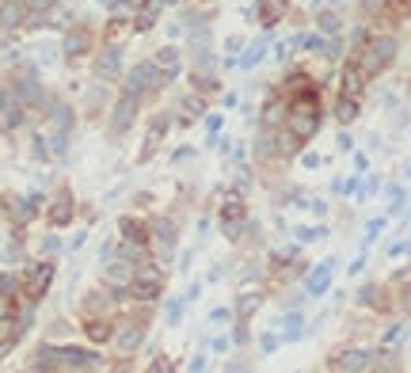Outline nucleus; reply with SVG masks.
I'll use <instances>...</instances> for the list:
<instances>
[{"instance_id":"c03bdc74","label":"nucleus","mask_w":411,"mask_h":373,"mask_svg":"<svg viewBox=\"0 0 411 373\" xmlns=\"http://www.w3.org/2000/svg\"><path fill=\"white\" fill-rule=\"evenodd\" d=\"M385 4H388V0H366V4H362V8H366V12H369V15H377V12H381V8H385Z\"/></svg>"},{"instance_id":"6ab92c4d","label":"nucleus","mask_w":411,"mask_h":373,"mask_svg":"<svg viewBox=\"0 0 411 373\" xmlns=\"http://www.w3.org/2000/svg\"><path fill=\"white\" fill-rule=\"evenodd\" d=\"M23 8H27V27H42L46 12L53 8V0H23Z\"/></svg>"},{"instance_id":"f3484780","label":"nucleus","mask_w":411,"mask_h":373,"mask_svg":"<svg viewBox=\"0 0 411 373\" xmlns=\"http://www.w3.org/2000/svg\"><path fill=\"white\" fill-rule=\"evenodd\" d=\"M331 270H335V263H331V259H324V263L316 267L312 274H308V293L320 297L324 290H328V286H331Z\"/></svg>"},{"instance_id":"09e8293b","label":"nucleus","mask_w":411,"mask_h":373,"mask_svg":"<svg viewBox=\"0 0 411 373\" xmlns=\"http://www.w3.org/2000/svg\"><path fill=\"white\" fill-rule=\"evenodd\" d=\"M4 107H8V91L0 88V110H4Z\"/></svg>"},{"instance_id":"6e6552de","label":"nucleus","mask_w":411,"mask_h":373,"mask_svg":"<svg viewBox=\"0 0 411 373\" xmlns=\"http://www.w3.org/2000/svg\"><path fill=\"white\" fill-rule=\"evenodd\" d=\"M328 369H343V373H350V369H373V354L369 350H343V354H335V358L328 362Z\"/></svg>"},{"instance_id":"e433bc0d","label":"nucleus","mask_w":411,"mask_h":373,"mask_svg":"<svg viewBox=\"0 0 411 373\" xmlns=\"http://www.w3.org/2000/svg\"><path fill=\"white\" fill-rule=\"evenodd\" d=\"M88 335H91V339H99V343H103V339H110L107 324H99V320H96V324H88Z\"/></svg>"},{"instance_id":"aec40b11","label":"nucleus","mask_w":411,"mask_h":373,"mask_svg":"<svg viewBox=\"0 0 411 373\" xmlns=\"http://www.w3.org/2000/svg\"><path fill=\"white\" fill-rule=\"evenodd\" d=\"M335 118H339V126H350L354 118H358V99H354V96H339V103H335Z\"/></svg>"},{"instance_id":"412c9836","label":"nucleus","mask_w":411,"mask_h":373,"mask_svg":"<svg viewBox=\"0 0 411 373\" xmlns=\"http://www.w3.org/2000/svg\"><path fill=\"white\" fill-rule=\"evenodd\" d=\"M156 69L167 72V77H175V72H179V50H175V46H164V50L156 53Z\"/></svg>"},{"instance_id":"cd10ccee","label":"nucleus","mask_w":411,"mask_h":373,"mask_svg":"<svg viewBox=\"0 0 411 373\" xmlns=\"http://www.w3.org/2000/svg\"><path fill=\"white\" fill-rule=\"evenodd\" d=\"M15 91H20V99H27V103H39V99H42V88H39V80H31V77H27V80H20V88H15Z\"/></svg>"},{"instance_id":"f704fd0d","label":"nucleus","mask_w":411,"mask_h":373,"mask_svg":"<svg viewBox=\"0 0 411 373\" xmlns=\"http://www.w3.org/2000/svg\"><path fill=\"white\" fill-rule=\"evenodd\" d=\"M141 248H145V244H137V240H129V244H122V248H118V255H122V259H141V255H145Z\"/></svg>"},{"instance_id":"c756f323","label":"nucleus","mask_w":411,"mask_h":373,"mask_svg":"<svg viewBox=\"0 0 411 373\" xmlns=\"http://www.w3.org/2000/svg\"><path fill=\"white\" fill-rule=\"evenodd\" d=\"M255 156H259V160H267V156H274V137H270V129H263V134H259Z\"/></svg>"},{"instance_id":"f8f14e48","label":"nucleus","mask_w":411,"mask_h":373,"mask_svg":"<svg viewBox=\"0 0 411 373\" xmlns=\"http://www.w3.org/2000/svg\"><path fill=\"white\" fill-rule=\"evenodd\" d=\"M88 46H91V34H88V27H72L69 34H65V58H80V53H88Z\"/></svg>"},{"instance_id":"bb28decb","label":"nucleus","mask_w":411,"mask_h":373,"mask_svg":"<svg viewBox=\"0 0 411 373\" xmlns=\"http://www.w3.org/2000/svg\"><path fill=\"white\" fill-rule=\"evenodd\" d=\"M129 278H134V267H129V263L107 267V282H110V286H122V282H129Z\"/></svg>"},{"instance_id":"20e7f679","label":"nucleus","mask_w":411,"mask_h":373,"mask_svg":"<svg viewBox=\"0 0 411 373\" xmlns=\"http://www.w3.org/2000/svg\"><path fill=\"white\" fill-rule=\"evenodd\" d=\"M160 286H164L160 270L141 263L134 270V290H129V297H134V301H153V297H160Z\"/></svg>"},{"instance_id":"ea45409f","label":"nucleus","mask_w":411,"mask_h":373,"mask_svg":"<svg viewBox=\"0 0 411 373\" xmlns=\"http://www.w3.org/2000/svg\"><path fill=\"white\" fill-rule=\"evenodd\" d=\"M286 339H297V335H301V316H289V320H286Z\"/></svg>"},{"instance_id":"b1692460","label":"nucleus","mask_w":411,"mask_h":373,"mask_svg":"<svg viewBox=\"0 0 411 373\" xmlns=\"http://www.w3.org/2000/svg\"><path fill=\"white\" fill-rule=\"evenodd\" d=\"M282 115H286V103H282V99H270V103L263 107V126L267 129L278 126V122H282Z\"/></svg>"},{"instance_id":"7ed1b4c3","label":"nucleus","mask_w":411,"mask_h":373,"mask_svg":"<svg viewBox=\"0 0 411 373\" xmlns=\"http://www.w3.org/2000/svg\"><path fill=\"white\" fill-rule=\"evenodd\" d=\"M167 80H172V77L156 69V61L134 65V69H129V77H126V91H129V96H141V91H160Z\"/></svg>"},{"instance_id":"a878e982","label":"nucleus","mask_w":411,"mask_h":373,"mask_svg":"<svg viewBox=\"0 0 411 373\" xmlns=\"http://www.w3.org/2000/svg\"><path fill=\"white\" fill-rule=\"evenodd\" d=\"M118 229L126 232V240H137V244H145V225H141V221L122 217V221H118Z\"/></svg>"},{"instance_id":"8fccbe9b","label":"nucleus","mask_w":411,"mask_h":373,"mask_svg":"<svg viewBox=\"0 0 411 373\" xmlns=\"http://www.w3.org/2000/svg\"><path fill=\"white\" fill-rule=\"evenodd\" d=\"M160 4H175V0H160Z\"/></svg>"},{"instance_id":"49530a36","label":"nucleus","mask_w":411,"mask_h":373,"mask_svg":"<svg viewBox=\"0 0 411 373\" xmlns=\"http://www.w3.org/2000/svg\"><path fill=\"white\" fill-rule=\"evenodd\" d=\"M42 248H46V251H58V248H61V240H58V236H46V244H42Z\"/></svg>"},{"instance_id":"393cba45","label":"nucleus","mask_w":411,"mask_h":373,"mask_svg":"<svg viewBox=\"0 0 411 373\" xmlns=\"http://www.w3.org/2000/svg\"><path fill=\"white\" fill-rule=\"evenodd\" d=\"M34 213H39V194H31V198H23V202H15V221H31Z\"/></svg>"},{"instance_id":"423d86ee","label":"nucleus","mask_w":411,"mask_h":373,"mask_svg":"<svg viewBox=\"0 0 411 373\" xmlns=\"http://www.w3.org/2000/svg\"><path fill=\"white\" fill-rule=\"evenodd\" d=\"M134 118H137V96H126L118 99L115 103V115H110V129H115V134H126L129 126H134Z\"/></svg>"},{"instance_id":"de8ad7c7","label":"nucleus","mask_w":411,"mask_h":373,"mask_svg":"<svg viewBox=\"0 0 411 373\" xmlns=\"http://www.w3.org/2000/svg\"><path fill=\"white\" fill-rule=\"evenodd\" d=\"M153 369H156V373H167V369H172V362H164V358H156V362H153Z\"/></svg>"},{"instance_id":"2f4dec72","label":"nucleus","mask_w":411,"mask_h":373,"mask_svg":"<svg viewBox=\"0 0 411 373\" xmlns=\"http://www.w3.org/2000/svg\"><path fill=\"white\" fill-rule=\"evenodd\" d=\"M316 23H320L324 34H335V31H339V15H335V12H320V20H316Z\"/></svg>"},{"instance_id":"4468645a","label":"nucleus","mask_w":411,"mask_h":373,"mask_svg":"<svg viewBox=\"0 0 411 373\" xmlns=\"http://www.w3.org/2000/svg\"><path fill=\"white\" fill-rule=\"evenodd\" d=\"M118 69H122V50H118V46L103 50V53H99V61H96V77H99V80H110Z\"/></svg>"},{"instance_id":"473e14b6","label":"nucleus","mask_w":411,"mask_h":373,"mask_svg":"<svg viewBox=\"0 0 411 373\" xmlns=\"http://www.w3.org/2000/svg\"><path fill=\"white\" fill-rule=\"evenodd\" d=\"M400 362H396V354L385 350V354H373V369H396Z\"/></svg>"},{"instance_id":"3c124183","label":"nucleus","mask_w":411,"mask_h":373,"mask_svg":"<svg viewBox=\"0 0 411 373\" xmlns=\"http://www.w3.org/2000/svg\"><path fill=\"white\" fill-rule=\"evenodd\" d=\"M407 175H411V167H407Z\"/></svg>"},{"instance_id":"58836bf2","label":"nucleus","mask_w":411,"mask_h":373,"mask_svg":"<svg viewBox=\"0 0 411 373\" xmlns=\"http://www.w3.org/2000/svg\"><path fill=\"white\" fill-rule=\"evenodd\" d=\"M377 297H381V290H377V286H366V290L358 293V301H362V305H377Z\"/></svg>"},{"instance_id":"79ce46f5","label":"nucleus","mask_w":411,"mask_h":373,"mask_svg":"<svg viewBox=\"0 0 411 373\" xmlns=\"http://www.w3.org/2000/svg\"><path fill=\"white\" fill-rule=\"evenodd\" d=\"M381 229H385V221H381V217H377V221H369V229H366V240H377V232H381Z\"/></svg>"},{"instance_id":"9b49d317","label":"nucleus","mask_w":411,"mask_h":373,"mask_svg":"<svg viewBox=\"0 0 411 373\" xmlns=\"http://www.w3.org/2000/svg\"><path fill=\"white\" fill-rule=\"evenodd\" d=\"M141 339H145V328L137 320H126L122 328H118V335H115V347L122 350V354H129V350L141 347Z\"/></svg>"},{"instance_id":"f257e3e1","label":"nucleus","mask_w":411,"mask_h":373,"mask_svg":"<svg viewBox=\"0 0 411 373\" xmlns=\"http://www.w3.org/2000/svg\"><path fill=\"white\" fill-rule=\"evenodd\" d=\"M320 129V107H316V99L301 91V96L289 103V134L297 137V141H308V137Z\"/></svg>"},{"instance_id":"ddd939ff","label":"nucleus","mask_w":411,"mask_h":373,"mask_svg":"<svg viewBox=\"0 0 411 373\" xmlns=\"http://www.w3.org/2000/svg\"><path fill=\"white\" fill-rule=\"evenodd\" d=\"M23 20H27L23 0H4V4H0V27H4V31H15V27H23Z\"/></svg>"},{"instance_id":"4be33fe9","label":"nucleus","mask_w":411,"mask_h":373,"mask_svg":"<svg viewBox=\"0 0 411 373\" xmlns=\"http://www.w3.org/2000/svg\"><path fill=\"white\" fill-rule=\"evenodd\" d=\"M160 8H164L160 0H145V4H141V12H137V23H134L137 31H148V27L156 23V15H160Z\"/></svg>"},{"instance_id":"37998d69","label":"nucleus","mask_w":411,"mask_h":373,"mask_svg":"<svg viewBox=\"0 0 411 373\" xmlns=\"http://www.w3.org/2000/svg\"><path fill=\"white\" fill-rule=\"evenodd\" d=\"M12 290H15V278H12V274H4V278H0V293L8 297V293H12Z\"/></svg>"},{"instance_id":"4c0bfd02","label":"nucleus","mask_w":411,"mask_h":373,"mask_svg":"<svg viewBox=\"0 0 411 373\" xmlns=\"http://www.w3.org/2000/svg\"><path fill=\"white\" fill-rule=\"evenodd\" d=\"M255 309H259V297H255V293H248L244 301H240V316H251Z\"/></svg>"},{"instance_id":"9d476101","label":"nucleus","mask_w":411,"mask_h":373,"mask_svg":"<svg viewBox=\"0 0 411 373\" xmlns=\"http://www.w3.org/2000/svg\"><path fill=\"white\" fill-rule=\"evenodd\" d=\"M366 72H362V65L358 61H347V65H343V91H339V96H354V99H358L362 96V88H366Z\"/></svg>"},{"instance_id":"72a5a7b5","label":"nucleus","mask_w":411,"mask_h":373,"mask_svg":"<svg viewBox=\"0 0 411 373\" xmlns=\"http://www.w3.org/2000/svg\"><path fill=\"white\" fill-rule=\"evenodd\" d=\"M4 122L15 129V126L23 122V107H20V103H8V107H4Z\"/></svg>"},{"instance_id":"1a4fd4ad","label":"nucleus","mask_w":411,"mask_h":373,"mask_svg":"<svg viewBox=\"0 0 411 373\" xmlns=\"http://www.w3.org/2000/svg\"><path fill=\"white\" fill-rule=\"evenodd\" d=\"M221 229H225L229 240L240 236V229H244V202H240V198H229V202H225V213H221Z\"/></svg>"},{"instance_id":"a18cd8bd","label":"nucleus","mask_w":411,"mask_h":373,"mask_svg":"<svg viewBox=\"0 0 411 373\" xmlns=\"http://www.w3.org/2000/svg\"><path fill=\"white\" fill-rule=\"evenodd\" d=\"M210 320H213V324H225V320H229V312H225V309H213Z\"/></svg>"},{"instance_id":"5701e85b","label":"nucleus","mask_w":411,"mask_h":373,"mask_svg":"<svg viewBox=\"0 0 411 373\" xmlns=\"http://www.w3.org/2000/svg\"><path fill=\"white\" fill-rule=\"evenodd\" d=\"M156 244H160V251L164 255H172V248H175V236H172V221L167 217H156Z\"/></svg>"},{"instance_id":"c9c22d12","label":"nucleus","mask_w":411,"mask_h":373,"mask_svg":"<svg viewBox=\"0 0 411 373\" xmlns=\"http://www.w3.org/2000/svg\"><path fill=\"white\" fill-rule=\"evenodd\" d=\"M183 110H186V118H198V115H202V99H198V96L183 99Z\"/></svg>"},{"instance_id":"a19ab883","label":"nucleus","mask_w":411,"mask_h":373,"mask_svg":"<svg viewBox=\"0 0 411 373\" xmlns=\"http://www.w3.org/2000/svg\"><path fill=\"white\" fill-rule=\"evenodd\" d=\"M297 236H301L305 244H308V240H320V236H324V229H297Z\"/></svg>"},{"instance_id":"7c9ffc66","label":"nucleus","mask_w":411,"mask_h":373,"mask_svg":"<svg viewBox=\"0 0 411 373\" xmlns=\"http://www.w3.org/2000/svg\"><path fill=\"white\" fill-rule=\"evenodd\" d=\"M263 50H267V46H263V42H255V46H251V50L244 53V58H240V65H244V69H251V65H259V61H263Z\"/></svg>"},{"instance_id":"f03ea898","label":"nucleus","mask_w":411,"mask_h":373,"mask_svg":"<svg viewBox=\"0 0 411 373\" xmlns=\"http://www.w3.org/2000/svg\"><path fill=\"white\" fill-rule=\"evenodd\" d=\"M392 58H396V39H388V34H377V39H369L366 46H362L358 53V65L366 77H377V72H385Z\"/></svg>"},{"instance_id":"a211bd4d","label":"nucleus","mask_w":411,"mask_h":373,"mask_svg":"<svg viewBox=\"0 0 411 373\" xmlns=\"http://www.w3.org/2000/svg\"><path fill=\"white\" fill-rule=\"evenodd\" d=\"M164 129H167V115H156V118H153V126H148V137H145V148H141V160H148V156L156 153V145H160Z\"/></svg>"},{"instance_id":"0eeeda50","label":"nucleus","mask_w":411,"mask_h":373,"mask_svg":"<svg viewBox=\"0 0 411 373\" xmlns=\"http://www.w3.org/2000/svg\"><path fill=\"white\" fill-rule=\"evenodd\" d=\"M99 358L91 350H80V347H65L58 350V369H96Z\"/></svg>"},{"instance_id":"c85d7f7f","label":"nucleus","mask_w":411,"mask_h":373,"mask_svg":"<svg viewBox=\"0 0 411 373\" xmlns=\"http://www.w3.org/2000/svg\"><path fill=\"white\" fill-rule=\"evenodd\" d=\"M31 366H34V369H58V350H53V347H42L39 358H34Z\"/></svg>"},{"instance_id":"2eb2a0df","label":"nucleus","mask_w":411,"mask_h":373,"mask_svg":"<svg viewBox=\"0 0 411 373\" xmlns=\"http://www.w3.org/2000/svg\"><path fill=\"white\" fill-rule=\"evenodd\" d=\"M286 12H289V0H263V4H259V23L270 31L274 23H282Z\"/></svg>"},{"instance_id":"dca6fc26","label":"nucleus","mask_w":411,"mask_h":373,"mask_svg":"<svg viewBox=\"0 0 411 373\" xmlns=\"http://www.w3.org/2000/svg\"><path fill=\"white\" fill-rule=\"evenodd\" d=\"M69 221H72V198H69V191H61L58 198H53V206H50V225L65 229Z\"/></svg>"},{"instance_id":"39448f33","label":"nucleus","mask_w":411,"mask_h":373,"mask_svg":"<svg viewBox=\"0 0 411 373\" xmlns=\"http://www.w3.org/2000/svg\"><path fill=\"white\" fill-rule=\"evenodd\" d=\"M50 282H53V263H39L27 274V301L39 305L46 297V290H50Z\"/></svg>"}]
</instances>
